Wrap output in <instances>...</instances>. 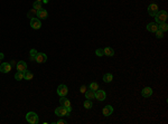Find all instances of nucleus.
<instances>
[{
    "label": "nucleus",
    "instance_id": "f257e3e1",
    "mask_svg": "<svg viewBox=\"0 0 168 124\" xmlns=\"http://www.w3.org/2000/svg\"><path fill=\"white\" fill-rule=\"evenodd\" d=\"M168 18V14L166 10H158V12L155 15V20L157 24H161V22H166Z\"/></svg>",
    "mask_w": 168,
    "mask_h": 124
},
{
    "label": "nucleus",
    "instance_id": "f03ea898",
    "mask_svg": "<svg viewBox=\"0 0 168 124\" xmlns=\"http://www.w3.org/2000/svg\"><path fill=\"white\" fill-rule=\"evenodd\" d=\"M26 120H27V122L30 123V124H37L39 122L38 115H37L35 112H28L27 115H26Z\"/></svg>",
    "mask_w": 168,
    "mask_h": 124
},
{
    "label": "nucleus",
    "instance_id": "7ed1b4c3",
    "mask_svg": "<svg viewBox=\"0 0 168 124\" xmlns=\"http://www.w3.org/2000/svg\"><path fill=\"white\" fill-rule=\"evenodd\" d=\"M67 92H69V88H67V86L66 85H64V84H61L57 87V94L61 97H63V96H66L67 95Z\"/></svg>",
    "mask_w": 168,
    "mask_h": 124
},
{
    "label": "nucleus",
    "instance_id": "20e7f679",
    "mask_svg": "<svg viewBox=\"0 0 168 124\" xmlns=\"http://www.w3.org/2000/svg\"><path fill=\"white\" fill-rule=\"evenodd\" d=\"M94 96H95V99L96 100H99V101H104L105 100V97H107V93L102 91V89H96V91L94 92Z\"/></svg>",
    "mask_w": 168,
    "mask_h": 124
},
{
    "label": "nucleus",
    "instance_id": "39448f33",
    "mask_svg": "<svg viewBox=\"0 0 168 124\" xmlns=\"http://www.w3.org/2000/svg\"><path fill=\"white\" fill-rule=\"evenodd\" d=\"M30 27L33 29H39L40 27H42V22H40V20L38 19V18H36V17H34L30 19Z\"/></svg>",
    "mask_w": 168,
    "mask_h": 124
},
{
    "label": "nucleus",
    "instance_id": "423d86ee",
    "mask_svg": "<svg viewBox=\"0 0 168 124\" xmlns=\"http://www.w3.org/2000/svg\"><path fill=\"white\" fill-rule=\"evenodd\" d=\"M55 114L57 115V116H67V115H70V113L67 112V110H66L65 106H59V107H57L55 110Z\"/></svg>",
    "mask_w": 168,
    "mask_h": 124
},
{
    "label": "nucleus",
    "instance_id": "0eeeda50",
    "mask_svg": "<svg viewBox=\"0 0 168 124\" xmlns=\"http://www.w3.org/2000/svg\"><path fill=\"white\" fill-rule=\"evenodd\" d=\"M35 61L38 63V64L46 63V61H47V56H46V54H44V53H37V54H36V57H35Z\"/></svg>",
    "mask_w": 168,
    "mask_h": 124
},
{
    "label": "nucleus",
    "instance_id": "6e6552de",
    "mask_svg": "<svg viewBox=\"0 0 168 124\" xmlns=\"http://www.w3.org/2000/svg\"><path fill=\"white\" fill-rule=\"evenodd\" d=\"M158 6L156 5V3H150V5L148 6V14L150 15V16L155 17V15L158 12Z\"/></svg>",
    "mask_w": 168,
    "mask_h": 124
},
{
    "label": "nucleus",
    "instance_id": "1a4fd4ad",
    "mask_svg": "<svg viewBox=\"0 0 168 124\" xmlns=\"http://www.w3.org/2000/svg\"><path fill=\"white\" fill-rule=\"evenodd\" d=\"M11 70V65L9 63H2L0 64V72L6 74V73H9Z\"/></svg>",
    "mask_w": 168,
    "mask_h": 124
},
{
    "label": "nucleus",
    "instance_id": "9d476101",
    "mask_svg": "<svg viewBox=\"0 0 168 124\" xmlns=\"http://www.w3.org/2000/svg\"><path fill=\"white\" fill-rule=\"evenodd\" d=\"M36 15H37V18H38V19H46L48 17V12L45 9H38Z\"/></svg>",
    "mask_w": 168,
    "mask_h": 124
},
{
    "label": "nucleus",
    "instance_id": "9b49d317",
    "mask_svg": "<svg viewBox=\"0 0 168 124\" xmlns=\"http://www.w3.org/2000/svg\"><path fill=\"white\" fill-rule=\"evenodd\" d=\"M17 70L18 72H25V70H27V64H26L24 61H19L17 63Z\"/></svg>",
    "mask_w": 168,
    "mask_h": 124
},
{
    "label": "nucleus",
    "instance_id": "f8f14e48",
    "mask_svg": "<svg viewBox=\"0 0 168 124\" xmlns=\"http://www.w3.org/2000/svg\"><path fill=\"white\" fill-rule=\"evenodd\" d=\"M112 113H113V107H112L111 105H107V106L103 107L102 114H103L104 116H110Z\"/></svg>",
    "mask_w": 168,
    "mask_h": 124
},
{
    "label": "nucleus",
    "instance_id": "ddd939ff",
    "mask_svg": "<svg viewBox=\"0 0 168 124\" xmlns=\"http://www.w3.org/2000/svg\"><path fill=\"white\" fill-rule=\"evenodd\" d=\"M147 30L150 31V32H156L158 30V25H157V22H149L147 25Z\"/></svg>",
    "mask_w": 168,
    "mask_h": 124
},
{
    "label": "nucleus",
    "instance_id": "4468645a",
    "mask_svg": "<svg viewBox=\"0 0 168 124\" xmlns=\"http://www.w3.org/2000/svg\"><path fill=\"white\" fill-rule=\"evenodd\" d=\"M141 95L144 97H150L152 95V88L151 87H145L141 91Z\"/></svg>",
    "mask_w": 168,
    "mask_h": 124
},
{
    "label": "nucleus",
    "instance_id": "2eb2a0df",
    "mask_svg": "<svg viewBox=\"0 0 168 124\" xmlns=\"http://www.w3.org/2000/svg\"><path fill=\"white\" fill-rule=\"evenodd\" d=\"M59 104H61V106H65V107H69L71 106V102L69 99H66L65 96H63L59 99Z\"/></svg>",
    "mask_w": 168,
    "mask_h": 124
},
{
    "label": "nucleus",
    "instance_id": "dca6fc26",
    "mask_svg": "<svg viewBox=\"0 0 168 124\" xmlns=\"http://www.w3.org/2000/svg\"><path fill=\"white\" fill-rule=\"evenodd\" d=\"M85 94V99L86 100H94L95 96H94V91H92V89H86V92L84 93Z\"/></svg>",
    "mask_w": 168,
    "mask_h": 124
},
{
    "label": "nucleus",
    "instance_id": "f3484780",
    "mask_svg": "<svg viewBox=\"0 0 168 124\" xmlns=\"http://www.w3.org/2000/svg\"><path fill=\"white\" fill-rule=\"evenodd\" d=\"M103 50H104V55L105 56L112 57V56L114 55V49L113 48H111V47H105V48H103Z\"/></svg>",
    "mask_w": 168,
    "mask_h": 124
},
{
    "label": "nucleus",
    "instance_id": "a211bd4d",
    "mask_svg": "<svg viewBox=\"0 0 168 124\" xmlns=\"http://www.w3.org/2000/svg\"><path fill=\"white\" fill-rule=\"evenodd\" d=\"M33 77H34V74L32 72H29V70H25V72H24V80L30 81Z\"/></svg>",
    "mask_w": 168,
    "mask_h": 124
},
{
    "label": "nucleus",
    "instance_id": "6ab92c4d",
    "mask_svg": "<svg viewBox=\"0 0 168 124\" xmlns=\"http://www.w3.org/2000/svg\"><path fill=\"white\" fill-rule=\"evenodd\" d=\"M158 29L159 30H161L163 32H165L168 30V25L166 24V22H161V24L158 25Z\"/></svg>",
    "mask_w": 168,
    "mask_h": 124
},
{
    "label": "nucleus",
    "instance_id": "aec40b11",
    "mask_svg": "<svg viewBox=\"0 0 168 124\" xmlns=\"http://www.w3.org/2000/svg\"><path fill=\"white\" fill-rule=\"evenodd\" d=\"M112 80H113V76H112V74H104L103 75V81L105 83H111Z\"/></svg>",
    "mask_w": 168,
    "mask_h": 124
},
{
    "label": "nucleus",
    "instance_id": "412c9836",
    "mask_svg": "<svg viewBox=\"0 0 168 124\" xmlns=\"http://www.w3.org/2000/svg\"><path fill=\"white\" fill-rule=\"evenodd\" d=\"M15 78H16V81H22L24 80V72H17L15 74Z\"/></svg>",
    "mask_w": 168,
    "mask_h": 124
},
{
    "label": "nucleus",
    "instance_id": "4be33fe9",
    "mask_svg": "<svg viewBox=\"0 0 168 124\" xmlns=\"http://www.w3.org/2000/svg\"><path fill=\"white\" fill-rule=\"evenodd\" d=\"M89 88L90 89H92V91H96V89H99V84L98 83H95V82H92L91 84H90V86H89Z\"/></svg>",
    "mask_w": 168,
    "mask_h": 124
},
{
    "label": "nucleus",
    "instance_id": "5701e85b",
    "mask_svg": "<svg viewBox=\"0 0 168 124\" xmlns=\"http://www.w3.org/2000/svg\"><path fill=\"white\" fill-rule=\"evenodd\" d=\"M84 107L85 108H92V106H93V104H92V101L91 100H86V101H84Z\"/></svg>",
    "mask_w": 168,
    "mask_h": 124
},
{
    "label": "nucleus",
    "instance_id": "b1692460",
    "mask_svg": "<svg viewBox=\"0 0 168 124\" xmlns=\"http://www.w3.org/2000/svg\"><path fill=\"white\" fill-rule=\"evenodd\" d=\"M33 7H34V9H37V10H38V9H42V2H40V1H35V2H34L33 3Z\"/></svg>",
    "mask_w": 168,
    "mask_h": 124
},
{
    "label": "nucleus",
    "instance_id": "393cba45",
    "mask_svg": "<svg viewBox=\"0 0 168 124\" xmlns=\"http://www.w3.org/2000/svg\"><path fill=\"white\" fill-rule=\"evenodd\" d=\"M95 55L99 56V57H101V56H104V50H103V48H98V49L95 50Z\"/></svg>",
    "mask_w": 168,
    "mask_h": 124
},
{
    "label": "nucleus",
    "instance_id": "a878e982",
    "mask_svg": "<svg viewBox=\"0 0 168 124\" xmlns=\"http://www.w3.org/2000/svg\"><path fill=\"white\" fill-rule=\"evenodd\" d=\"M29 54H30V59L32 61H35V57H36V54H37L36 49H32L30 51H29Z\"/></svg>",
    "mask_w": 168,
    "mask_h": 124
},
{
    "label": "nucleus",
    "instance_id": "bb28decb",
    "mask_svg": "<svg viewBox=\"0 0 168 124\" xmlns=\"http://www.w3.org/2000/svg\"><path fill=\"white\" fill-rule=\"evenodd\" d=\"M155 34H156V37H157V38H159V39L164 37V32H163L161 30H159V29H158V30H157Z\"/></svg>",
    "mask_w": 168,
    "mask_h": 124
},
{
    "label": "nucleus",
    "instance_id": "cd10ccee",
    "mask_svg": "<svg viewBox=\"0 0 168 124\" xmlns=\"http://www.w3.org/2000/svg\"><path fill=\"white\" fill-rule=\"evenodd\" d=\"M80 92H81V93H85V92H86V86H85V85H82L81 87H80Z\"/></svg>",
    "mask_w": 168,
    "mask_h": 124
},
{
    "label": "nucleus",
    "instance_id": "c85d7f7f",
    "mask_svg": "<svg viewBox=\"0 0 168 124\" xmlns=\"http://www.w3.org/2000/svg\"><path fill=\"white\" fill-rule=\"evenodd\" d=\"M67 122L65 121V120H58L57 122H56V124H66Z\"/></svg>",
    "mask_w": 168,
    "mask_h": 124
},
{
    "label": "nucleus",
    "instance_id": "c756f323",
    "mask_svg": "<svg viewBox=\"0 0 168 124\" xmlns=\"http://www.w3.org/2000/svg\"><path fill=\"white\" fill-rule=\"evenodd\" d=\"M3 58H5V55L2 53H0V59H3Z\"/></svg>",
    "mask_w": 168,
    "mask_h": 124
},
{
    "label": "nucleus",
    "instance_id": "7c9ffc66",
    "mask_svg": "<svg viewBox=\"0 0 168 124\" xmlns=\"http://www.w3.org/2000/svg\"><path fill=\"white\" fill-rule=\"evenodd\" d=\"M43 2H45V3H48V0H43Z\"/></svg>",
    "mask_w": 168,
    "mask_h": 124
},
{
    "label": "nucleus",
    "instance_id": "2f4dec72",
    "mask_svg": "<svg viewBox=\"0 0 168 124\" xmlns=\"http://www.w3.org/2000/svg\"><path fill=\"white\" fill-rule=\"evenodd\" d=\"M36 1H40V2H42V1H43V0H36Z\"/></svg>",
    "mask_w": 168,
    "mask_h": 124
},
{
    "label": "nucleus",
    "instance_id": "473e14b6",
    "mask_svg": "<svg viewBox=\"0 0 168 124\" xmlns=\"http://www.w3.org/2000/svg\"><path fill=\"white\" fill-rule=\"evenodd\" d=\"M0 61H1V59H0Z\"/></svg>",
    "mask_w": 168,
    "mask_h": 124
}]
</instances>
